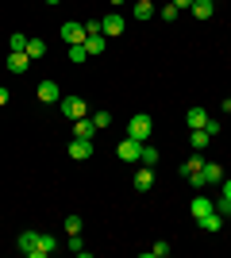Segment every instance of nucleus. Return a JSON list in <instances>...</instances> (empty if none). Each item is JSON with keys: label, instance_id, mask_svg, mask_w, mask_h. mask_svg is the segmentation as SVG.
I'll return each mask as SVG.
<instances>
[{"label": "nucleus", "instance_id": "f257e3e1", "mask_svg": "<svg viewBox=\"0 0 231 258\" xmlns=\"http://www.w3.org/2000/svg\"><path fill=\"white\" fill-rule=\"evenodd\" d=\"M150 131H154V119L146 116V112H139V116L127 119V135H131L135 143H146V139H150Z\"/></svg>", "mask_w": 231, "mask_h": 258}, {"label": "nucleus", "instance_id": "f03ea898", "mask_svg": "<svg viewBox=\"0 0 231 258\" xmlns=\"http://www.w3.org/2000/svg\"><path fill=\"white\" fill-rule=\"evenodd\" d=\"M58 35H62V43H66V46H73V43H85V23L66 20L62 27H58Z\"/></svg>", "mask_w": 231, "mask_h": 258}, {"label": "nucleus", "instance_id": "7ed1b4c3", "mask_svg": "<svg viewBox=\"0 0 231 258\" xmlns=\"http://www.w3.org/2000/svg\"><path fill=\"white\" fill-rule=\"evenodd\" d=\"M123 27H127V20L120 16V8H112L104 20H100V31L108 35V39H116V35H123Z\"/></svg>", "mask_w": 231, "mask_h": 258}, {"label": "nucleus", "instance_id": "20e7f679", "mask_svg": "<svg viewBox=\"0 0 231 258\" xmlns=\"http://www.w3.org/2000/svg\"><path fill=\"white\" fill-rule=\"evenodd\" d=\"M31 62H35V58H31L27 50H12V54H8V62H4V66H8V74L23 77L27 70H31Z\"/></svg>", "mask_w": 231, "mask_h": 258}, {"label": "nucleus", "instance_id": "39448f33", "mask_svg": "<svg viewBox=\"0 0 231 258\" xmlns=\"http://www.w3.org/2000/svg\"><path fill=\"white\" fill-rule=\"evenodd\" d=\"M58 104H62V116L66 119H81L85 116V97H62Z\"/></svg>", "mask_w": 231, "mask_h": 258}, {"label": "nucleus", "instance_id": "423d86ee", "mask_svg": "<svg viewBox=\"0 0 231 258\" xmlns=\"http://www.w3.org/2000/svg\"><path fill=\"white\" fill-rule=\"evenodd\" d=\"M116 154H120L123 162H139V154H143V143H135L131 135H127V139H123L120 147H116Z\"/></svg>", "mask_w": 231, "mask_h": 258}, {"label": "nucleus", "instance_id": "0eeeda50", "mask_svg": "<svg viewBox=\"0 0 231 258\" xmlns=\"http://www.w3.org/2000/svg\"><path fill=\"white\" fill-rule=\"evenodd\" d=\"M35 97L43 100V104H54V100H62V89H58L54 81H39V89H35Z\"/></svg>", "mask_w": 231, "mask_h": 258}, {"label": "nucleus", "instance_id": "6e6552de", "mask_svg": "<svg viewBox=\"0 0 231 258\" xmlns=\"http://www.w3.org/2000/svg\"><path fill=\"white\" fill-rule=\"evenodd\" d=\"M189 212H193V220H197V216H208V212H216V201H208L204 193H197L189 201Z\"/></svg>", "mask_w": 231, "mask_h": 258}, {"label": "nucleus", "instance_id": "1a4fd4ad", "mask_svg": "<svg viewBox=\"0 0 231 258\" xmlns=\"http://www.w3.org/2000/svg\"><path fill=\"white\" fill-rule=\"evenodd\" d=\"M204 170V151H193L185 162H181V177H193V173Z\"/></svg>", "mask_w": 231, "mask_h": 258}, {"label": "nucleus", "instance_id": "9d476101", "mask_svg": "<svg viewBox=\"0 0 231 258\" xmlns=\"http://www.w3.org/2000/svg\"><path fill=\"white\" fill-rule=\"evenodd\" d=\"M69 158H73V162L93 158V139H73V143H69Z\"/></svg>", "mask_w": 231, "mask_h": 258}, {"label": "nucleus", "instance_id": "9b49d317", "mask_svg": "<svg viewBox=\"0 0 231 258\" xmlns=\"http://www.w3.org/2000/svg\"><path fill=\"white\" fill-rule=\"evenodd\" d=\"M197 227H200V231H208V235H216V231H220V227H223V216H220V212L197 216Z\"/></svg>", "mask_w": 231, "mask_h": 258}, {"label": "nucleus", "instance_id": "f8f14e48", "mask_svg": "<svg viewBox=\"0 0 231 258\" xmlns=\"http://www.w3.org/2000/svg\"><path fill=\"white\" fill-rule=\"evenodd\" d=\"M97 135V123L89 116H81V119H73V139H93Z\"/></svg>", "mask_w": 231, "mask_h": 258}, {"label": "nucleus", "instance_id": "ddd939ff", "mask_svg": "<svg viewBox=\"0 0 231 258\" xmlns=\"http://www.w3.org/2000/svg\"><path fill=\"white\" fill-rule=\"evenodd\" d=\"M54 247H58L54 235H39V243H35V250L27 258H46V254H54Z\"/></svg>", "mask_w": 231, "mask_h": 258}, {"label": "nucleus", "instance_id": "4468645a", "mask_svg": "<svg viewBox=\"0 0 231 258\" xmlns=\"http://www.w3.org/2000/svg\"><path fill=\"white\" fill-rule=\"evenodd\" d=\"M200 173H204V185H220L223 181V166H220V162H204V170H200Z\"/></svg>", "mask_w": 231, "mask_h": 258}, {"label": "nucleus", "instance_id": "2eb2a0df", "mask_svg": "<svg viewBox=\"0 0 231 258\" xmlns=\"http://www.w3.org/2000/svg\"><path fill=\"white\" fill-rule=\"evenodd\" d=\"M150 185H154V166H143V170L135 173V189H139V193H150Z\"/></svg>", "mask_w": 231, "mask_h": 258}, {"label": "nucleus", "instance_id": "dca6fc26", "mask_svg": "<svg viewBox=\"0 0 231 258\" xmlns=\"http://www.w3.org/2000/svg\"><path fill=\"white\" fill-rule=\"evenodd\" d=\"M185 123H189V131L204 127V123H208V112H204V108H189V112H185Z\"/></svg>", "mask_w": 231, "mask_h": 258}, {"label": "nucleus", "instance_id": "f3484780", "mask_svg": "<svg viewBox=\"0 0 231 258\" xmlns=\"http://www.w3.org/2000/svg\"><path fill=\"white\" fill-rule=\"evenodd\" d=\"M104 46H108V35H85V50L89 54H104Z\"/></svg>", "mask_w": 231, "mask_h": 258}, {"label": "nucleus", "instance_id": "a211bd4d", "mask_svg": "<svg viewBox=\"0 0 231 258\" xmlns=\"http://www.w3.org/2000/svg\"><path fill=\"white\" fill-rule=\"evenodd\" d=\"M212 12H216V0H193V16L197 20H212Z\"/></svg>", "mask_w": 231, "mask_h": 258}, {"label": "nucleus", "instance_id": "6ab92c4d", "mask_svg": "<svg viewBox=\"0 0 231 258\" xmlns=\"http://www.w3.org/2000/svg\"><path fill=\"white\" fill-rule=\"evenodd\" d=\"M35 243H39V231H20V239H16V247H20L23 254H31Z\"/></svg>", "mask_w": 231, "mask_h": 258}, {"label": "nucleus", "instance_id": "aec40b11", "mask_svg": "<svg viewBox=\"0 0 231 258\" xmlns=\"http://www.w3.org/2000/svg\"><path fill=\"white\" fill-rule=\"evenodd\" d=\"M208 139H212L208 131H204V127H197L193 135H189V147H193V151H208Z\"/></svg>", "mask_w": 231, "mask_h": 258}, {"label": "nucleus", "instance_id": "412c9836", "mask_svg": "<svg viewBox=\"0 0 231 258\" xmlns=\"http://www.w3.org/2000/svg\"><path fill=\"white\" fill-rule=\"evenodd\" d=\"M158 158H162V151H158V147H150V143H143V154H139V162H143V166H158Z\"/></svg>", "mask_w": 231, "mask_h": 258}, {"label": "nucleus", "instance_id": "4be33fe9", "mask_svg": "<svg viewBox=\"0 0 231 258\" xmlns=\"http://www.w3.org/2000/svg\"><path fill=\"white\" fill-rule=\"evenodd\" d=\"M135 20H154V4H150V0H135Z\"/></svg>", "mask_w": 231, "mask_h": 258}, {"label": "nucleus", "instance_id": "5701e85b", "mask_svg": "<svg viewBox=\"0 0 231 258\" xmlns=\"http://www.w3.org/2000/svg\"><path fill=\"white\" fill-rule=\"evenodd\" d=\"M27 54L31 58H46V43L43 39H27Z\"/></svg>", "mask_w": 231, "mask_h": 258}, {"label": "nucleus", "instance_id": "b1692460", "mask_svg": "<svg viewBox=\"0 0 231 258\" xmlns=\"http://www.w3.org/2000/svg\"><path fill=\"white\" fill-rule=\"evenodd\" d=\"M166 254H170V243H166V239H158L154 247H146V258H166Z\"/></svg>", "mask_w": 231, "mask_h": 258}, {"label": "nucleus", "instance_id": "393cba45", "mask_svg": "<svg viewBox=\"0 0 231 258\" xmlns=\"http://www.w3.org/2000/svg\"><path fill=\"white\" fill-rule=\"evenodd\" d=\"M85 58H89L85 43H73V46H69V62H85Z\"/></svg>", "mask_w": 231, "mask_h": 258}, {"label": "nucleus", "instance_id": "a878e982", "mask_svg": "<svg viewBox=\"0 0 231 258\" xmlns=\"http://www.w3.org/2000/svg\"><path fill=\"white\" fill-rule=\"evenodd\" d=\"M8 46H12V50H27V35H23V31H16V35L8 39Z\"/></svg>", "mask_w": 231, "mask_h": 258}, {"label": "nucleus", "instance_id": "bb28decb", "mask_svg": "<svg viewBox=\"0 0 231 258\" xmlns=\"http://www.w3.org/2000/svg\"><path fill=\"white\" fill-rule=\"evenodd\" d=\"M89 119H93V123H97V131H100V127H108V123H112V112H104V108H100L97 116H89Z\"/></svg>", "mask_w": 231, "mask_h": 258}, {"label": "nucleus", "instance_id": "cd10ccee", "mask_svg": "<svg viewBox=\"0 0 231 258\" xmlns=\"http://www.w3.org/2000/svg\"><path fill=\"white\" fill-rule=\"evenodd\" d=\"M66 231L69 235H81V216H66Z\"/></svg>", "mask_w": 231, "mask_h": 258}, {"label": "nucleus", "instance_id": "c85d7f7f", "mask_svg": "<svg viewBox=\"0 0 231 258\" xmlns=\"http://www.w3.org/2000/svg\"><path fill=\"white\" fill-rule=\"evenodd\" d=\"M69 250H73V254H85V258H89V250H85V243H81V235H69Z\"/></svg>", "mask_w": 231, "mask_h": 258}, {"label": "nucleus", "instance_id": "c756f323", "mask_svg": "<svg viewBox=\"0 0 231 258\" xmlns=\"http://www.w3.org/2000/svg\"><path fill=\"white\" fill-rule=\"evenodd\" d=\"M177 12H181V8H177V4H166V8H162V12H158V16H162V20H166V23H170V20H177Z\"/></svg>", "mask_w": 231, "mask_h": 258}, {"label": "nucleus", "instance_id": "7c9ffc66", "mask_svg": "<svg viewBox=\"0 0 231 258\" xmlns=\"http://www.w3.org/2000/svg\"><path fill=\"white\" fill-rule=\"evenodd\" d=\"M100 31V20H85V35H97ZM100 35H104V31H100Z\"/></svg>", "mask_w": 231, "mask_h": 258}, {"label": "nucleus", "instance_id": "2f4dec72", "mask_svg": "<svg viewBox=\"0 0 231 258\" xmlns=\"http://www.w3.org/2000/svg\"><path fill=\"white\" fill-rule=\"evenodd\" d=\"M216 212H220V216H231V201H223V197H220V201H216Z\"/></svg>", "mask_w": 231, "mask_h": 258}, {"label": "nucleus", "instance_id": "473e14b6", "mask_svg": "<svg viewBox=\"0 0 231 258\" xmlns=\"http://www.w3.org/2000/svg\"><path fill=\"white\" fill-rule=\"evenodd\" d=\"M220 197H223V201H231V177H223V181H220Z\"/></svg>", "mask_w": 231, "mask_h": 258}, {"label": "nucleus", "instance_id": "72a5a7b5", "mask_svg": "<svg viewBox=\"0 0 231 258\" xmlns=\"http://www.w3.org/2000/svg\"><path fill=\"white\" fill-rule=\"evenodd\" d=\"M8 97H12V93H8V89H4V85H0V108L8 104Z\"/></svg>", "mask_w": 231, "mask_h": 258}, {"label": "nucleus", "instance_id": "f704fd0d", "mask_svg": "<svg viewBox=\"0 0 231 258\" xmlns=\"http://www.w3.org/2000/svg\"><path fill=\"white\" fill-rule=\"evenodd\" d=\"M177 8H193V0H174Z\"/></svg>", "mask_w": 231, "mask_h": 258}, {"label": "nucleus", "instance_id": "c9c22d12", "mask_svg": "<svg viewBox=\"0 0 231 258\" xmlns=\"http://www.w3.org/2000/svg\"><path fill=\"white\" fill-rule=\"evenodd\" d=\"M220 108H223V112H231V97H223V104H220Z\"/></svg>", "mask_w": 231, "mask_h": 258}, {"label": "nucleus", "instance_id": "e433bc0d", "mask_svg": "<svg viewBox=\"0 0 231 258\" xmlns=\"http://www.w3.org/2000/svg\"><path fill=\"white\" fill-rule=\"evenodd\" d=\"M108 4H112V8H120V4H127V0H108Z\"/></svg>", "mask_w": 231, "mask_h": 258}, {"label": "nucleus", "instance_id": "4c0bfd02", "mask_svg": "<svg viewBox=\"0 0 231 258\" xmlns=\"http://www.w3.org/2000/svg\"><path fill=\"white\" fill-rule=\"evenodd\" d=\"M46 4H62V0H46Z\"/></svg>", "mask_w": 231, "mask_h": 258}]
</instances>
